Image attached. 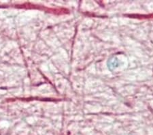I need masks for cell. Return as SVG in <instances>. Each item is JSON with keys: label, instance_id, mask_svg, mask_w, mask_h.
<instances>
[]
</instances>
